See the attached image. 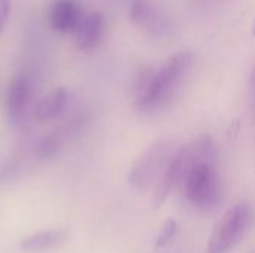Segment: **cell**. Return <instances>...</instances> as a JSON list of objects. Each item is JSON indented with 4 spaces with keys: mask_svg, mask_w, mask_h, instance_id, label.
<instances>
[{
    "mask_svg": "<svg viewBox=\"0 0 255 253\" xmlns=\"http://www.w3.org/2000/svg\"><path fill=\"white\" fill-rule=\"evenodd\" d=\"M215 145L203 136L181 148L182 177L179 182L185 200L199 210H212L221 198V179L215 169Z\"/></svg>",
    "mask_w": 255,
    "mask_h": 253,
    "instance_id": "cell-1",
    "label": "cell"
},
{
    "mask_svg": "<svg viewBox=\"0 0 255 253\" xmlns=\"http://www.w3.org/2000/svg\"><path fill=\"white\" fill-rule=\"evenodd\" d=\"M191 64V52L182 51L169 57L158 69H142L133 85L134 107L149 113L167 106L179 91Z\"/></svg>",
    "mask_w": 255,
    "mask_h": 253,
    "instance_id": "cell-2",
    "label": "cell"
},
{
    "mask_svg": "<svg viewBox=\"0 0 255 253\" xmlns=\"http://www.w3.org/2000/svg\"><path fill=\"white\" fill-rule=\"evenodd\" d=\"M251 219L248 204H236L227 209L217 221L208 240L206 253H227L244 236Z\"/></svg>",
    "mask_w": 255,
    "mask_h": 253,
    "instance_id": "cell-3",
    "label": "cell"
},
{
    "mask_svg": "<svg viewBox=\"0 0 255 253\" xmlns=\"http://www.w3.org/2000/svg\"><path fill=\"white\" fill-rule=\"evenodd\" d=\"M176 152L178 149H173L166 143H157L151 146L134 164L130 173L131 185L140 191L148 188H152L154 191Z\"/></svg>",
    "mask_w": 255,
    "mask_h": 253,
    "instance_id": "cell-4",
    "label": "cell"
},
{
    "mask_svg": "<svg viewBox=\"0 0 255 253\" xmlns=\"http://www.w3.org/2000/svg\"><path fill=\"white\" fill-rule=\"evenodd\" d=\"M33 94H34L33 79L28 75H25V73L16 75L10 81L9 89H7V112H9V118H12L13 121L21 119L25 115V112L30 107V104H31Z\"/></svg>",
    "mask_w": 255,
    "mask_h": 253,
    "instance_id": "cell-5",
    "label": "cell"
},
{
    "mask_svg": "<svg viewBox=\"0 0 255 253\" xmlns=\"http://www.w3.org/2000/svg\"><path fill=\"white\" fill-rule=\"evenodd\" d=\"M84 15L76 0H55L51 6L49 22L57 33L73 34Z\"/></svg>",
    "mask_w": 255,
    "mask_h": 253,
    "instance_id": "cell-6",
    "label": "cell"
},
{
    "mask_svg": "<svg viewBox=\"0 0 255 253\" xmlns=\"http://www.w3.org/2000/svg\"><path fill=\"white\" fill-rule=\"evenodd\" d=\"M105 31V19L103 15L97 10L88 12L81 19L76 27L73 37L75 43L81 51H91L99 46Z\"/></svg>",
    "mask_w": 255,
    "mask_h": 253,
    "instance_id": "cell-7",
    "label": "cell"
},
{
    "mask_svg": "<svg viewBox=\"0 0 255 253\" xmlns=\"http://www.w3.org/2000/svg\"><path fill=\"white\" fill-rule=\"evenodd\" d=\"M66 103H67L66 89L64 88L54 89L51 94H48L46 97L39 100V103L34 107V118L40 122L54 119L63 112Z\"/></svg>",
    "mask_w": 255,
    "mask_h": 253,
    "instance_id": "cell-8",
    "label": "cell"
},
{
    "mask_svg": "<svg viewBox=\"0 0 255 253\" xmlns=\"http://www.w3.org/2000/svg\"><path fill=\"white\" fill-rule=\"evenodd\" d=\"M66 239L64 231H57V230H49V231H42L34 236H30L22 240L21 248L24 251H43L54 248L60 245Z\"/></svg>",
    "mask_w": 255,
    "mask_h": 253,
    "instance_id": "cell-9",
    "label": "cell"
},
{
    "mask_svg": "<svg viewBox=\"0 0 255 253\" xmlns=\"http://www.w3.org/2000/svg\"><path fill=\"white\" fill-rule=\"evenodd\" d=\"M130 18L137 25L154 28L160 25L157 12L148 0H133L130 4Z\"/></svg>",
    "mask_w": 255,
    "mask_h": 253,
    "instance_id": "cell-10",
    "label": "cell"
},
{
    "mask_svg": "<svg viewBox=\"0 0 255 253\" xmlns=\"http://www.w3.org/2000/svg\"><path fill=\"white\" fill-rule=\"evenodd\" d=\"M178 233V224L175 219H167L161 230H160V234L157 236L155 239V243H154V248L155 249H161V248H166L169 243H172V240L175 239Z\"/></svg>",
    "mask_w": 255,
    "mask_h": 253,
    "instance_id": "cell-11",
    "label": "cell"
},
{
    "mask_svg": "<svg viewBox=\"0 0 255 253\" xmlns=\"http://www.w3.org/2000/svg\"><path fill=\"white\" fill-rule=\"evenodd\" d=\"M12 1L13 0H0V34H1V31L4 30V27H6L7 21H9Z\"/></svg>",
    "mask_w": 255,
    "mask_h": 253,
    "instance_id": "cell-12",
    "label": "cell"
},
{
    "mask_svg": "<svg viewBox=\"0 0 255 253\" xmlns=\"http://www.w3.org/2000/svg\"><path fill=\"white\" fill-rule=\"evenodd\" d=\"M253 30H254V34H255V19H254V25H253Z\"/></svg>",
    "mask_w": 255,
    "mask_h": 253,
    "instance_id": "cell-13",
    "label": "cell"
}]
</instances>
